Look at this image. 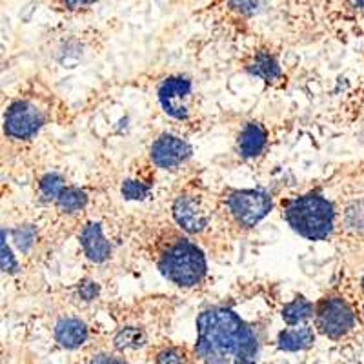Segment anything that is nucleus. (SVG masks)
I'll list each match as a JSON object with an SVG mask.
<instances>
[{
	"label": "nucleus",
	"mask_w": 364,
	"mask_h": 364,
	"mask_svg": "<svg viewBox=\"0 0 364 364\" xmlns=\"http://www.w3.org/2000/svg\"><path fill=\"white\" fill-rule=\"evenodd\" d=\"M226 204L237 224L252 228L269 213L272 197L259 190H237L228 195Z\"/></svg>",
	"instance_id": "obj_4"
},
{
	"label": "nucleus",
	"mask_w": 364,
	"mask_h": 364,
	"mask_svg": "<svg viewBox=\"0 0 364 364\" xmlns=\"http://www.w3.org/2000/svg\"><path fill=\"white\" fill-rule=\"evenodd\" d=\"M122 195L129 200H142L149 195V186L141 181H126L122 184Z\"/></svg>",
	"instance_id": "obj_19"
},
{
	"label": "nucleus",
	"mask_w": 364,
	"mask_h": 364,
	"mask_svg": "<svg viewBox=\"0 0 364 364\" xmlns=\"http://www.w3.org/2000/svg\"><path fill=\"white\" fill-rule=\"evenodd\" d=\"M44 126V115L37 106L29 102L13 104L4 119V129L11 139L28 141L38 133Z\"/></svg>",
	"instance_id": "obj_6"
},
{
	"label": "nucleus",
	"mask_w": 364,
	"mask_h": 364,
	"mask_svg": "<svg viewBox=\"0 0 364 364\" xmlns=\"http://www.w3.org/2000/svg\"><path fill=\"white\" fill-rule=\"evenodd\" d=\"M146 336L144 331L139 328H122L115 337V346L119 350H136V348L144 346Z\"/></svg>",
	"instance_id": "obj_17"
},
{
	"label": "nucleus",
	"mask_w": 364,
	"mask_h": 364,
	"mask_svg": "<svg viewBox=\"0 0 364 364\" xmlns=\"http://www.w3.org/2000/svg\"><path fill=\"white\" fill-rule=\"evenodd\" d=\"M2 269H4L6 273H11L17 269V261H15L11 250L6 245V232H2Z\"/></svg>",
	"instance_id": "obj_23"
},
{
	"label": "nucleus",
	"mask_w": 364,
	"mask_h": 364,
	"mask_svg": "<svg viewBox=\"0 0 364 364\" xmlns=\"http://www.w3.org/2000/svg\"><path fill=\"white\" fill-rule=\"evenodd\" d=\"M314 314V304L304 297H295L282 308V321L290 326H299Z\"/></svg>",
	"instance_id": "obj_14"
},
{
	"label": "nucleus",
	"mask_w": 364,
	"mask_h": 364,
	"mask_svg": "<svg viewBox=\"0 0 364 364\" xmlns=\"http://www.w3.org/2000/svg\"><path fill=\"white\" fill-rule=\"evenodd\" d=\"M55 339L68 350L80 348L87 341V328L79 318H63L55 326Z\"/></svg>",
	"instance_id": "obj_11"
},
{
	"label": "nucleus",
	"mask_w": 364,
	"mask_h": 364,
	"mask_svg": "<svg viewBox=\"0 0 364 364\" xmlns=\"http://www.w3.org/2000/svg\"><path fill=\"white\" fill-rule=\"evenodd\" d=\"M15 239H17L18 246H21L22 250H28L35 239L33 228L26 226V228H21V230H17V232H15Z\"/></svg>",
	"instance_id": "obj_24"
},
{
	"label": "nucleus",
	"mask_w": 364,
	"mask_h": 364,
	"mask_svg": "<svg viewBox=\"0 0 364 364\" xmlns=\"http://www.w3.org/2000/svg\"><path fill=\"white\" fill-rule=\"evenodd\" d=\"M191 82L184 77H170L159 87V100L166 113L173 119L184 120L190 115Z\"/></svg>",
	"instance_id": "obj_7"
},
{
	"label": "nucleus",
	"mask_w": 364,
	"mask_h": 364,
	"mask_svg": "<svg viewBox=\"0 0 364 364\" xmlns=\"http://www.w3.org/2000/svg\"><path fill=\"white\" fill-rule=\"evenodd\" d=\"M250 71H252L253 75H257V77H261L266 82H272V80L279 79V75H281L279 63L268 53L257 55L255 60H253L252 66H250Z\"/></svg>",
	"instance_id": "obj_15"
},
{
	"label": "nucleus",
	"mask_w": 364,
	"mask_h": 364,
	"mask_svg": "<svg viewBox=\"0 0 364 364\" xmlns=\"http://www.w3.org/2000/svg\"><path fill=\"white\" fill-rule=\"evenodd\" d=\"M66 190V184H64V178L57 173L46 175L41 181V193L44 195V199H58L60 193Z\"/></svg>",
	"instance_id": "obj_18"
},
{
	"label": "nucleus",
	"mask_w": 364,
	"mask_h": 364,
	"mask_svg": "<svg viewBox=\"0 0 364 364\" xmlns=\"http://www.w3.org/2000/svg\"><path fill=\"white\" fill-rule=\"evenodd\" d=\"M197 357L204 364H255V331L228 308H210L197 317Z\"/></svg>",
	"instance_id": "obj_1"
},
{
	"label": "nucleus",
	"mask_w": 364,
	"mask_h": 364,
	"mask_svg": "<svg viewBox=\"0 0 364 364\" xmlns=\"http://www.w3.org/2000/svg\"><path fill=\"white\" fill-rule=\"evenodd\" d=\"M353 6H357V8H364V0H353Z\"/></svg>",
	"instance_id": "obj_27"
},
{
	"label": "nucleus",
	"mask_w": 364,
	"mask_h": 364,
	"mask_svg": "<svg viewBox=\"0 0 364 364\" xmlns=\"http://www.w3.org/2000/svg\"><path fill=\"white\" fill-rule=\"evenodd\" d=\"M79 294L84 301H93L97 297V294H99V286L95 282L86 281L79 286Z\"/></svg>",
	"instance_id": "obj_25"
},
{
	"label": "nucleus",
	"mask_w": 364,
	"mask_h": 364,
	"mask_svg": "<svg viewBox=\"0 0 364 364\" xmlns=\"http://www.w3.org/2000/svg\"><path fill=\"white\" fill-rule=\"evenodd\" d=\"M159 268L168 281L190 288L203 281L206 273V259L190 240H177L161 257Z\"/></svg>",
	"instance_id": "obj_3"
},
{
	"label": "nucleus",
	"mask_w": 364,
	"mask_h": 364,
	"mask_svg": "<svg viewBox=\"0 0 364 364\" xmlns=\"http://www.w3.org/2000/svg\"><path fill=\"white\" fill-rule=\"evenodd\" d=\"M315 323L326 337L341 339L352 330L355 324V317L346 301L339 297H330L318 302L317 310H315Z\"/></svg>",
	"instance_id": "obj_5"
},
{
	"label": "nucleus",
	"mask_w": 364,
	"mask_h": 364,
	"mask_svg": "<svg viewBox=\"0 0 364 364\" xmlns=\"http://www.w3.org/2000/svg\"><path fill=\"white\" fill-rule=\"evenodd\" d=\"M86 193L82 190H77V188H66L57 199L60 211H66V213H75V211L82 210L86 206Z\"/></svg>",
	"instance_id": "obj_16"
},
{
	"label": "nucleus",
	"mask_w": 364,
	"mask_h": 364,
	"mask_svg": "<svg viewBox=\"0 0 364 364\" xmlns=\"http://www.w3.org/2000/svg\"><path fill=\"white\" fill-rule=\"evenodd\" d=\"M157 364H186V359L177 348H166L157 355Z\"/></svg>",
	"instance_id": "obj_21"
},
{
	"label": "nucleus",
	"mask_w": 364,
	"mask_h": 364,
	"mask_svg": "<svg viewBox=\"0 0 364 364\" xmlns=\"http://www.w3.org/2000/svg\"><path fill=\"white\" fill-rule=\"evenodd\" d=\"M266 141H268L266 129L261 124H257V122H250V124L245 126V129L239 135L240 155L246 159L261 155L262 149L266 148Z\"/></svg>",
	"instance_id": "obj_12"
},
{
	"label": "nucleus",
	"mask_w": 364,
	"mask_h": 364,
	"mask_svg": "<svg viewBox=\"0 0 364 364\" xmlns=\"http://www.w3.org/2000/svg\"><path fill=\"white\" fill-rule=\"evenodd\" d=\"M286 223L308 240H324L333 232L336 211L323 195L308 193L288 200L284 208Z\"/></svg>",
	"instance_id": "obj_2"
},
{
	"label": "nucleus",
	"mask_w": 364,
	"mask_h": 364,
	"mask_svg": "<svg viewBox=\"0 0 364 364\" xmlns=\"http://www.w3.org/2000/svg\"><path fill=\"white\" fill-rule=\"evenodd\" d=\"M315 333L311 328L301 326V328H288L282 330L277 337V346L284 352H301L306 350L314 344Z\"/></svg>",
	"instance_id": "obj_13"
},
{
	"label": "nucleus",
	"mask_w": 364,
	"mask_h": 364,
	"mask_svg": "<svg viewBox=\"0 0 364 364\" xmlns=\"http://www.w3.org/2000/svg\"><path fill=\"white\" fill-rule=\"evenodd\" d=\"M173 219L188 233H199L208 226L203 204L193 195H181L173 204Z\"/></svg>",
	"instance_id": "obj_9"
},
{
	"label": "nucleus",
	"mask_w": 364,
	"mask_h": 364,
	"mask_svg": "<svg viewBox=\"0 0 364 364\" xmlns=\"http://www.w3.org/2000/svg\"><path fill=\"white\" fill-rule=\"evenodd\" d=\"M191 155V148L186 141L175 135H162L151 146V159L162 170L182 164Z\"/></svg>",
	"instance_id": "obj_8"
},
{
	"label": "nucleus",
	"mask_w": 364,
	"mask_h": 364,
	"mask_svg": "<svg viewBox=\"0 0 364 364\" xmlns=\"http://www.w3.org/2000/svg\"><path fill=\"white\" fill-rule=\"evenodd\" d=\"M90 364H128V363H124V360H120V359H115V357H109V355H97Z\"/></svg>",
	"instance_id": "obj_26"
},
{
	"label": "nucleus",
	"mask_w": 364,
	"mask_h": 364,
	"mask_svg": "<svg viewBox=\"0 0 364 364\" xmlns=\"http://www.w3.org/2000/svg\"><path fill=\"white\" fill-rule=\"evenodd\" d=\"M262 2L264 0H230V8L240 15H245V17H252L261 9Z\"/></svg>",
	"instance_id": "obj_20"
},
{
	"label": "nucleus",
	"mask_w": 364,
	"mask_h": 364,
	"mask_svg": "<svg viewBox=\"0 0 364 364\" xmlns=\"http://www.w3.org/2000/svg\"><path fill=\"white\" fill-rule=\"evenodd\" d=\"M53 2L68 11H86L91 6H95L99 0H53Z\"/></svg>",
	"instance_id": "obj_22"
},
{
	"label": "nucleus",
	"mask_w": 364,
	"mask_h": 364,
	"mask_svg": "<svg viewBox=\"0 0 364 364\" xmlns=\"http://www.w3.org/2000/svg\"><path fill=\"white\" fill-rule=\"evenodd\" d=\"M80 246L87 259H91L93 262L108 261L112 255V246H109L108 239L104 237L100 224L97 223H90L87 226H84L82 233H80Z\"/></svg>",
	"instance_id": "obj_10"
}]
</instances>
